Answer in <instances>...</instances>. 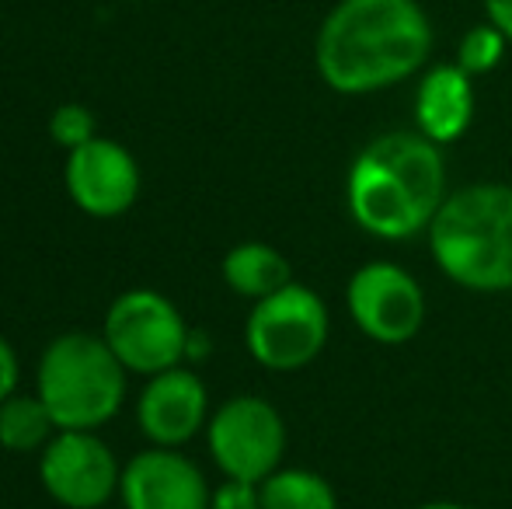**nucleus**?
Wrapping results in <instances>:
<instances>
[{
    "label": "nucleus",
    "mask_w": 512,
    "mask_h": 509,
    "mask_svg": "<svg viewBox=\"0 0 512 509\" xmlns=\"http://www.w3.org/2000/svg\"><path fill=\"white\" fill-rule=\"evenodd\" d=\"M432 25L418 0H338L314 39L317 77L335 95H377L422 74Z\"/></svg>",
    "instance_id": "f257e3e1"
},
{
    "label": "nucleus",
    "mask_w": 512,
    "mask_h": 509,
    "mask_svg": "<svg viewBox=\"0 0 512 509\" xmlns=\"http://www.w3.org/2000/svg\"><path fill=\"white\" fill-rule=\"evenodd\" d=\"M446 192L443 147L418 129L380 133L352 157L345 206L359 231L380 241H411L429 231Z\"/></svg>",
    "instance_id": "f03ea898"
},
{
    "label": "nucleus",
    "mask_w": 512,
    "mask_h": 509,
    "mask_svg": "<svg viewBox=\"0 0 512 509\" xmlns=\"http://www.w3.org/2000/svg\"><path fill=\"white\" fill-rule=\"evenodd\" d=\"M425 234L450 283L471 293L512 290V185L478 182L450 192Z\"/></svg>",
    "instance_id": "7ed1b4c3"
},
{
    "label": "nucleus",
    "mask_w": 512,
    "mask_h": 509,
    "mask_svg": "<svg viewBox=\"0 0 512 509\" xmlns=\"http://www.w3.org/2000/svg\"><path fill=\"white\" fill-rule=\"evenodd\" d=\"M126 391L129 370L95 332L56 335L35 367V394L56 429H102L126 405Z\"/></svg>",
    "instance_id": "20e7f679"
},
{
    "label": "nucleus",
    "mask_w": 512,
    "mask_h": 509,
    "mask_svg": "<svg viewBox=\"0 0 512 509\" xmlns=\"http://www.w3.org/2000/svg\"><path fill=\"white\" fill-rule=\"evenodd\" d=\"M328 335V307L297 279L272 297L255 300L244 321V346L251 360L272 374H293V370L310 367L328 346Z\"/></svg>",
    "instance_id": "39448f33"
},
{
    "label": "nucleus",
    "mask_w": 512,
    "mask_h": 509,
    "mask_svg": "<svg viewBox=\"0 0 512 509\" xmlns=\"http://www.w3.org/2000/svg\"><path fill=\"white\" fill-rule=\"evenodd\" d=\"M102 335L122 367L143 381L185 363L189 325L175 300L150 286H133L108 304Z\"/></svg>",
    "instance_id": "423d86ee"
},
{
    "label": "nucleus",
    "mask_w": 512,
    "mask_h": 509,
    "mask_svg": "<svg viewBox=\"0 0 512 509\" xmlns=\"http://www.w3.org/2000/svg\"><path fill=\"white\" fill-rule=\"evenodd\" d=\"M206 447L223 478L262 485L283 468L286 422L272 401L258 394H234L206 422Z\"/></svg>",
    "instance_id": "0eeeda50"
},
{
    "label": "nucleus",
    "mask_w": 512,
    "mask_h": 509,
    "mask_svg": "<svg viewBox=\"0 0 512 509\" xmlns=\"http://www.w3.org/2000/svg\"><path fill=\"white\" fill-rule=\"evenodd\" d=\"M122 464L98 429H56L39 450V482L63 509H102L119 496Z\"/></svg>",
    "instance_id": "6e6552de"
},
{
    "label": "nucleus",
    "mask_w": 512,
    "mask_h": 509,
    "mask_svg": "<svg viewBox=\"0 0 512 509\" xmlns=\"http://www.w3.org/2000/svg\"><path fill=\"white\" fill-rule=\"evenodd\" d=\"M349 318L370 342L405 346L425 325V290L408 269L394 262H366L345 286Z\"/></svg>",
    "instance_id": "1a4fd4ad"
},
{
    "label": "nucleus",
    "mask_w": 512,
    "mask_h": 509,
    "mask_svg": "<svg viewBox=\"0 0 512 509\" xmlns=\"http://www.w3.org/2000/svg\"><path fill=\"white\" fill-rule=\"evenodd\" d=\"M140 185L143 175L133 150L108 136H95L84 147L70 150L63 164V189L70 203L95 220L126 217L140 199Z\"/></svg>",
    "instance_id": "9d476101"
},
{
    "label": "nucleus",
    "mask_w": 512,
    "mask_h": 509,
    "mask_svg": "<svg viewBox=\"0 0 512 509\" xmlns=\"http://www.w3.org/2000/svg\"><path fill=\"white\" fill-rule=\"evenodd\" d=\"M203 468L182 447H154L133 454L122 464L119 503L126 509H209Z\"/></svg>",
    "instance_id": "9b49d317"
},
{
    "label": "nucleus",
    "mask_w": 512,
    "mask_h": 509,
    "mask_svg": "<svg viewBox=\"0 0 512 509\" xmlns=\"http://www.w3.org/2000/svg\"><path fill=\"white\" fill-rule=\"evenodd\" d=\"M209 391L192 367H171L164 374L147 377L136 398L140 433L154 447H185L196 440L209 422Z\"/></svg>",
    "instance_id": "f8f14e48"
},
{
    "label": "nucleus",
    "mask_w": 512,
    "mask_h": 509,
    "mask_svg": "<svg viewBox=\"0 0 512 509\" xmlns=\"http://www.w3.org/2000/svg\"><path fill=\"white\" fill-rule=\"evenodd\" d=\"M474 109V77L464 74L457 63H439L422 74L415 91V129L432 143H457L471 129Z\"/></svg>",
    "instance_id": "ddd939ff"
},
{
    "label": "nucleus",
    "mask_w": 512,
    "mask_h": 509,
    "mask_svg": "<svg viewBox=\"0 0 512 509\" xmlns=\"http://www.w3.org/2000/svg\"><path fill=\"white\" fill-rule=\"evenodd\" d=\"M220 272H223V283H227L237 297H248V300H265L276 290L293 283L290 258L279 252V248L265 245V241L234 245L223 255Z\"/></svg>",
    "instance_id": "4468645a"
},
{
    "label": "nucleus",
    "mask_w": 512,
    "mask_h": 509,
    "mask_svg": "<svg viewBox=\"0 0 512 509\" xmlns=\"http://www.w3.org/2000/svg\"><path fill=\"white\" fill-rule=\"evenodd\" d=\"M56 433L53 415L46 412L39 394L14 391L0 401V447L11 454H39Z\"/></svg>",
    "instance_id": "2eb2a0df"
},
{
    "label": "nucleus",
    "mask_w": 512,
    "mask_h": 509,
    "mask_svg": "<svg viewBox=\"0 0 512 509\" xmlns=\"http://www.w3.org/2000/svg\"><path fill=\"white\" fill-rule=\"evenodd\" d=\"M262 509H338L331 482L307 468H279L258 485Z\"/></svg>",
    "instance_id": "dca6fc26"
},
{
    "label": "nucleus",
    "mask_w": 512,
    "mask_h": 509,
    "mask_svg": "<svg viewBox=\"0 0 512 509\" xmlns=\"http://www.w3.org/2000/svg\"><path fill=\"white\" fill-rule=\"evenodd\" d=\"M509 46L512 42L492 25V21L474 25V28H467L464 39H460V46H457V67L471 77H485L499 67Z\"/></svg>",
    "instance_id": "f3484780"
},
{
    "label": "nucleus",
    "mask_w": 512,
    "mask_h": 509,
    "mask_svg": "<svg viewBox=\"0 0 512 509\" xmlns=\"http://www.w3.org/2000/svg\"><path fill=\"white\" fill-rule=\"evenodd\" d=\"M95 136H98V119L88 105L63 102V105H56L53 116H49V140L67 150V154L84 147V143H91Z\"/></svg>",
    "instance_id": "a211bd4d"
},
{
    "label": "nucleus",
    "mask_w": 512,
    "mask_h": 509,
    "mask_svg": "<svg viewBox=\"0 0 512 509\" xmlns=\"http://www.w3.org/2000/svg\"><path fill=\"white\" fill-rule=\"evenodd\" d=\"M209 509H262V492H258L255 482L223 478L209 496Z\"/></svg>",
    "instance_id": "6ab92c4d"
},
{
    "label": "nucleus",
    "mask_w": 512,
    "mask_h": 509,
    "mask_svg": "<svg viewBox=\"0 0 512 509\" xmlns=\"http://www.w3.org/2000/svg\"><path fill=\"white\" fill-rule=\"evenodd\" d=\"M18 381H21L18 353H14L11 342L0 335V401H7L14 391H18Z\"/></svg>",
    "instance_id": "aec40b11"
},
{
    "label": "nucleus",
    "mask_w": 512,
    "mask_h": 509,
    "mask_svg": "<svg viewBox=\"0 0 512 509\" xmlns=\"http://www.w3.org/2000/svg\"><path fill=\"white\" fill-rule=\"evenodd\" d=\"M485 14L495 28L512 42V0H485Z\"/></svg>",
    "instance_id": "412c9836"
},
{
    "label": "nucleus",
    "mask_w": 512,
    "mask_h": 509,
    "mask_svg": "<svg viewBox=\"0 0 512 509\" xmlns=\"http://www.w3.org/2000/svg\"><path fill=\"white\" fill-rule=\"evenodd\" d=\"M209 353H213V342H209V335L203 328H189V342H185V363H203L209 360Z\"/></svg>",
    "instance_id": "4be33fe9"
},
{
    "label": "nucleus",
    "mask_w": 512,
    "mask_h": 509,
    "mask_svg": "<svg viewBox=\"0 0 512 509\" xmlns=\"http://www.w3.org/2000/svg\"><path fill=\"white\" fill-rule=\"evenodd\" d=\"M418 509H467V506L450 503V499H436V503H425V506H418Z\"/></svg>",
    "instance_id": "5701e85b"
}]
</instances>
